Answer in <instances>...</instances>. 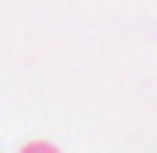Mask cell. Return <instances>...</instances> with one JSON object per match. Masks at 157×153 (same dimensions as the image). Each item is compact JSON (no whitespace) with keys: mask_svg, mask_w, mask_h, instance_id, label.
<instances>
[{"mask_svg":"<svg viewBox=\"0 0 157 153\" xmlns=\"http://www.w3.org/2000/svg\"><path fill=\"white\" fill-rule=\"evenodd\" d=\"M21 153H58V145H50V141H29V145H21Z\"/></svg>","mask_w":157,"mask_h":153,"instance_id":"cell-1","label":"cell"}]
</instances>
